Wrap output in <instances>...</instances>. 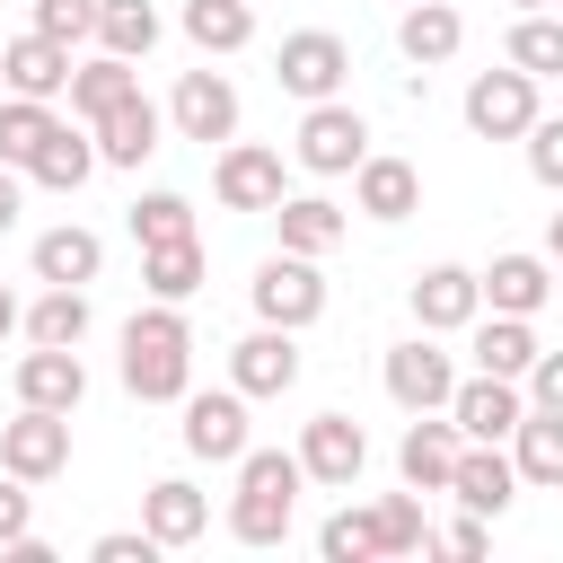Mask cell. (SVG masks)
<instances>
[{"label":"cell","mask_w":563,"mask_h":563,"mask_svg":"<svg viewBox=\"0 0 563 563\" xmlns=\"http://www.w3.org/2000/svg\"><path fill=\"white\" fill-rule=\"evenodd\" d=\"M123 387L141 405H185V387H194V325L176 317V299H150L123 325Z\"/></svg>","instance_id":"obj_1"},{"label":"cell","mask_w":563,"mask_h":563,"mask_svg":"<svg viewBox=\"0 0 563 563\" xmlns=\"http://www.w3.org/2000/svg\"><path fill=\"white\" fill-rule=\"evenodd\" d=\"M299 484H308L299 449H255V440H246V457H238V501H229V537H238V545H282V537H290V510H299Z\"/></svg>","instance_id":"obj_2"},{"label":"cell","mask_w":563,"mask_h":563,"mask_svg":"<svg viewBox=\"0 0 563 563\" xmlns=\"http://www.w3.org/2000/svg\"><path fill=\"white\" fill-rule=\"evenodd\" d=\"M0 466L18 484H53L70 466V413H44V405H18V422H0Z\"/></svg>","instance_id":"obj_3"},{"label":"cell","mask_w":563,"mask_h":563,"mask_svg":"<svg viewBox=\"0 0 563 563\" xmlns=\"http://www.w3.org/2000/svg\"><path fill=\"white\" fill-rule=\"evenodd\" d=\"M537 123V79L528 70H475L466 79V132L475 141H519Z\"/></svg>","instance_id":"obj_4"},{"label":"cell","mask_w":563,"mask_h":563,"mask_svg":"<svg viewBox=\"0 0 563 563\" xmlns=\"http://www.w3.org/2000/svg\"><path fill=\"white\" fill-rule=\"evenodd\" d=\"M361 158H369V123H361L343 97H317L308 123H299V167H308V176H352Z\"/></svg>","instance_id":"obj_5"},{"label":"cell","mask_w":563,"mask_h":563,"mask_svg":"<svg viewBox=\"0 0 563 563\" xmlns=\"http://www.w3.org/2000/svg\"><path fill=\"white\" fill-rule=\"evenodd\" d=\"M255 317H264V325H290V334H299V325H317V317H325L317 255H290V246H282V255L255 273Z\"/></svg>","instance_id":"obj_6"},{"label":"cell","mask_w":563,"mask_h":563,"mask_svg":"<svg viewBox=\"0 0 563 563\" xmlns=\"http://www.w3.org/2000/svg\"><path fill=\"white\" fill-rule=\"evenodd\" d=\"M273 79L290 88V97H334L343 79H352V44L343 35H325V26H308V35H282V53H273Z\"/></svg>","instance_id":"obj_7"},{"label":"cell","mask_w":563,"mask_h":563,"mask_svg":"<svg viewBox=\"0 0 563 563\" xmlns=\"http://www.w3.org/2000/svg\"><path fill=\"white\" fill-rule=\"evenodd\" d=\"M519 413H528L519 378L475 369V378H457V387H449V422H457V440H510V431H519Z\"/></svg>","instance_id":"obj_8"},{"label":"cell","mask_w":563,"mask_h":563,"mask_svg":"<svg viewBox=\"0 0 563 563\" xmlns=\"http://www.w3.org/2000/svg\"><path fill=\"white\" fill-rule=\"evenodd\" d=\"M229 387H238V396H290V387H299V343H290V325H255L246 343H229Z\"/></svg>","instance_id":"obj_9"},{"label":"cell","mask_w":563,"mask_h":563,"mask_svg":"<svg viewBox=\"0 0 563 563\" xmlns=\"http://www.w3.org/2000/svg\"><path fill=\"white\" fill-rule=\"evenodd\" d=\"M299 466H308V484L352 493V475L369 466V431H361L352 413H317V422L299 431Z\"/></svg>","instance_id":"obj_10"},{"label":"cell","mask_w":563,"mask_h":563,"mask_svg":"<svg viewBox=\"0 0 563 563\" xmlns=\"http://www.w3.org/2000/svg\"><path fill=\"white\" fill-rule=\"evenodd\" d=\"M167 123H176L185 141H202V150H211V141H229V132H238V88H229L220 70H185V79H176V97H167Z\"/></svg>","instance_id":"obj_11"},{"label":"cell","mask_w":563,"mask_h":563,"mask_svg":"<svg viewBox=\"0 0 563 563\" xmlns=\"http://www.w3.org/2000/svg\"><path fill=\"white\" fill-rule=\"evenodd\" d=\"M449 387H457V369H449V352H431V334L387 352V396L405 413H449Z\"/></svg>","instance_id":"obj_12"},{"label":"cell","mask_w":563,"mask_h":563,"mask_svg":"<svg viewBox=\"0 0 563 563\" xmlns=\"http://www.w3.org/2000/svg\"><path fill=\"white\" fill-rule=\"evenodd\" d=\"M185 449L211 457V466H238L246 457V396L220 387V396H194L185 387Z\"/></svg>","instance_id":"obj_13"},{"label":"cell","mask_w":563,"mask_h":563,"mask_svg":"<svg viewBox=\"0 0 563 563\" xmlns=\"http://www.w3.org/2000/svg\"><path fill=\"white\" fill-rule=\"evenodd\" d=\"M211 185H220L229 211H273V202H282V150H264V141H229L220 167H211Z\"/></svg>","instance_id":"obj_14"},{"label":"cell","mask_w":563,"mask_h":563,"mask_svg":"<svg viewBox=\"0 0 563 563\" xmlns=\"http://www.w3.org/2000/svg\"><path fill=\"white\" fill-rule=\"evenodd\" d=\"M150 150H167V114L150 97H123L97 114V167H141Z\"/></svg>","instance_id":"obj_15"},{"label":"cell","mask_w":563,"mask_h":563,"mask_svg":"<svg viewBox=\"0 0 563 563\" xmlns=\"http://www.w3.org/2000/svg\"><path fill=\"white\" fill-rule=\"evenodd\" d=\"M475 317H484V290H475L466 264H431V273L413 282V325H422V334H457V325H475Z\"/></svg>","instance_id":"obj_16"},{"label":"cell","mask_w":563,"mask_h":563,"mask_svg":"<svg viewBox=\"0 0 563 563\" xmlns=\"http://www.w3.org/2000/svg\"><path fill=\"white\" fill-rule=\"evenodd\" d=\"M79 396H88V369H79V352H70V343H35V352L18 361V405L79 413Z\"/></svg>","instance_id":"obj_17"},{"label":"cell","mask_w":563,"mask_h":563,"mask_svg":"<svg viewBox=\"0 0 563 563\" xmlns=\"http://www.w3.org/2000/svg\"><path fill=\"white\" fill-rule=\"evenodd\" d=\"M449 493H457L475 519H501V510H510V493H519V466L501 457V440H466V449H457Z\"/></svg>","instance_id":"obj_18"},{"label":"cell","mask_w":563,"mask_h":563,"mask_svg":"<svg viewBox=\"0 0 563 563\" xmlns=\"http://www.w3.org/2000/svg\"><path fill=\"white\" fill-rule=\"evenodd\" d=\"M352 202L369 211V220H413L422 211V176H413V158H361L352 167Z\"/></svg>","instance_id":"obj_19"},{"label":"cell","mask_w":563,"mask_h":563,"mask_svg":"<svg viewBox=\"0 0 563 563\" xmlns=\"http://www.w3.org/2000/svg\"><path fill=\"white\" fill-rule=\"evenodd\" d=\"M457 422H431V413H413V431H405V449H396V475L413 484V493H449V475H457Z\"/></svg>","instance_id":"obj_20"},{"label":"cell","mask_w":563,"mask_h":563,"mask_svg":"<svg viewBox=\"0 0 563 563\" xmlns=\"http://www.w3.org/2000/svg\"><path fill=\"white\" fill-rule=\"evenodd\" d=\"M0 79H9V97H62L70 88V44H53V35H18L9 53H0Z\"/></svg>","instance_id":"obj_21"},{"label":"cell","mask_w":563,"mask_h":563,"mask_svg":"<svg viewBox=\"0 0 563 563\" xmlns=\"http://www.w3.org/2000/svg\"><path fill=\"white\" fill-rule=\"evenodd\" d=\"M141 528H150L158 545H194V537L211 528V501H202L185 475H167V484H150V493H141Z\"/></svg>","instance_id":"obj_22"},{"label":"cell","mask_w":563,"mask_h":563,"mask_svg":"<svg viewBox=\"0 0 563 563\" xmlns=\"http://www.w3.org/2000/svg\"><path fill=\"white\" fill-rule=\"evenodd\" d=\"M273 220H282V246H290V255H334V246H343V229H352L325 194H282V202H273Z\"/></svg>","instance_id":"obj_23"},{"label":"cell","mask_w":563,"mask_h":563,"mask_svg":"<svg viewBox=\"0 0 563 563\" xmlns=\"http://www.w3.org/2000/svg\"><path fill=\"white\" fill-rule=\"evenodd\" d=\"M475 290H484L501 317H537V308L554 299V273H545L537 255H493V273H475Z\"/></svg>","instance_id":"obj_24"},{"label":"cell","mask_w":563,"mask_h":563,"mask_svg":"<svg viewBox=\"0 0 563 563\" xmlns=\"http://www.w3.org/2000/svg\"><path fill=\"white\" fill-rule=\"evenodd\" d=\"M510 466H519V484H545V493H563V413H519V431H510Z\"/></svg>","instance_id":"obj_25"},{"label":"cell","mask_w":563,"mask_h":563,"mask_svg":"<svg viewBox=\"0 0 563 563\" xmlns=\"http://www.w3.org/2000/svg\"><path fill=\"white\" fill-rule=\"evenodd\" d=\"M26 176H35V185H53V194H79V185L97 176V132L79 141L70 123H53V132H44V150L26 158Z\"/></svg>","instance_id":"obj_26"},{"label":"cell","mask_w":563,"mask_h":563,"mask_svg":"<svg viewBox=\"0 0 563 563\" xmlns=\"http://www.w3.org/2000/svg\"><path fill=\"white\" fill-rule=\"evenodd\" d=\"M396 44H405V62H413V70H431V62H449V53L466 44V26H457V9H449V0H413V9H405V26H396Z\"/></svg>","instance_id":"obj_27"},{"label":"cell","mask_w":563,"mask_h":563,"mask_svg":"<svg viewBox=\"0 0 563 563\" xmlns=\"http://www.w3.org/2000/svg\"><path fill=\"white\" fill-rule=\"evenodd\" d=\"M18 325H26V343H70V352H79V334H88V290H79V282H44V299H35Z\"/></svg>","instance_id":"obj_28"},{"label":"cell","mask_w":563,"mask_h":563,"mask_svg":"<svg viewBox=\"0 0 563 563\" xmlns=\"http://www.w3.org/2000/svg\"><path fill=\"white\" fill-rule=\"evenodd\" d=\"M537 352H545V343L528 334V317H501V308H493V317L475 325V369H493V378H528Z\"/></svg>","instance_id":"obj_29"},{"label":"cell","mask_w":563,"mask_h":563,"mask_svg":"<svg viewBox=\"0 0 563 563\" xmlns=\"http://www.w3.org/2000/svg\"><path fill=\"white\" fill-rule=\"evenodd\" d=\"M97 264H106L97 229H44L35 238V282H97Z\"/></svg>","instance_id":"obj_30"},{"label":"cell","mask_w":563,"mask_h":563,"mask_svg":"<svg viewBox=\"0 0 563 563\" xmlns=\"http://www.w3.org/2000/svg\"><path fill=\"white\" fill-rule=\"evenodd\" d=\"M141 290L185 308V299L202 290V246H194V238H176V246H141Z\"/></svg>","instance_id":"obj_31"},{"label":"cell","mask_w":563,"mask_h":563,"mask_svg":"<svg viewBox=\"0 0 563 563\" xmlns=\"http://www.w3.org/2000/svg\"><path fill=\"white\" fill-rule=\"evenodd\" d=\"M123 97H141V79H132V62H123V53H97V62H79V70H70V106H79L88 123H97L106 106H123Z\"/></svg>","instance_id":"obj_32"},{"label":"cell","mask_w":563,"mask_h":563,"mask_svg":"<svg viewBox=\"0 0 563 563\" xmlns=\"http://www.w3.org/2000/svg\"><path fill=\"white\" fill-rule=\"evenodd\" d=\"M97 44L123 53V62H150V44H158V9H150V0H97Z\"/></svg>","instance_id":"obj_33"},{"label":"cell","mask_w":563,"mask_h":563,"mask_svg":"<svg viewBox=\"0 0 563 563\" xmlns=\"http://www.w3.org/2000/svg\"><path fill=\"white\" fill-rule=\"evenodd\" d=\"M185 35H194L202 53H238V44L255 35V9H246V0H185Z\"/></svg>","instance_id":"obj_34"},{"label":"cell","mask_w":563,"mask_h":563,"mask_svg":"<svg viewBox=\"0 0 563 563\" xmlns=\"http://www.w3.org/2000/svg\"><path fill=\"white\" fill-rule=\"evenodd\" d=\"M510 70H528V79H563V18L528 9V18L510 26Z\"/></svg>","instance_id":"obj_35"},{"label":"cell","mask_w":563,"mask_h":563,"mask_svg":"<svg viewBox=\"0 0 563 563\" xmlns=\"http://www.w3.org/2000/svg\"><path fill=\"white\" fill-rule=\"evenodd\" d=\"M44 132H53V106H44V97H9V106H0V167L26 176V158L44 150Z\"/></svg>","instance_id":"obj_36"},{"label":"cell","mask_w":563,"mask_h":563,"mask_svg":"<svg viewBox=\"0 0 563 563\" xmlns=\"http://www.w3.org/2000/svg\"><path fill=\"white\" fill-rule=\"evenodd\" d=\"M369 519H378V554H422V545H431V519H422L413 484H405V493H387Z\"/></svg>","instance_id":"obj_37"},{"label":"cell","mask_w":563,"mask_h":563,"mask_svg":"<svg viewBox=\"0 0 563 563\" xmlns=\"http://www.w3.org/2000/svg\"><path fill=\"white\" fill-rule=\"evenodd\" d=\"M132 238H141V246L194 238V202H185V194H141V202H132Z\"/></svg>","instance_id":"obj_38"},{"label":"cell","mask_w":563,"mask_h":563,"mask_svg":"<svg viewBox=\"0 0 563 563\" xmlns=\"http://www.w3.org/2000/svg\"><path fill=\"white\" fill-rule=\"evenodd\" d=\"M317 554H325V563H378V519H369V510H334V519L317 528Z\"/></svg>","instance_id":"obj_39"},{"label":"cell","mask_w":563,"mask_h":563,"mask_svg":"<svg viewBox=\"0 0 563 563\" xmlns=\"http://www.w3.org/2000/svg\"><path fill=\"white\" fill-rule=\"evenodd\" d=\"M519 141H528V176H537L545 194H563V114H537Z\"/></svg>","instance_id":"obj_40"},{"label":"cell","mask_w":563,"mask_h":563,"mask_svg":"<svg viewBox=\"0 0 563 563\" xmlns=\"http://www.w3.org/2000/svg\"><path fill=\"white\" fill-rule=\"evenodd\" d=\"M35 35H53V44L97 35V0H35Z\"/></svg>","instance_id":"obj_41"},{"label":"cell","mask_w":563,"mask_h":563,"mask_svg":"<svg viewBox=\"0 0 563 563\" xmlns=\"http://www.w3.org/2000/svg\"><path fill=\"white\" fill-rule=\"evenodd\" d=\"M528 405L537 413H563V352H537L528 361Z\"/></svg>","instance_id":"obj_42"},{"label":"cell","mask_w":563,"mask_h":563,"mask_svg":"<svg viewBox=\"0 0 563 563\" xmlns=\"http://www.w3.org/2000/svg\"><path fill=\"white\" fill-rule=\"evenodd\" d=\"M26 528H35V501H26V484L0 466V545H18Z\"/></svg>","instance_id":"obj_43"},{"label":"cell","mask_w":563,"mask_h":563,"mask_svg":"<svg viewBox=\"0 0 563 563\" xmlns=\"http://www.w3.org/2000/svg\"><path fill=\"white\" fill-rule=\"evenodd\" d=\"M88 554H97V563H150V554H158V537H150V528H141V537H123V528H114V537H97Z\"/></svg>","instance_id":"obj_44"},{"label":"cell","mask_w":563,"mask_h":563,"mask_svg":"<svg viewBox=\"0 0 563 563\" xmlns=\"http://www.w3.org/2000/svg\"><path fill=\"white\" fill-rule=\"evenodd\" d=\"M431 545H440V554H484V519L466 510V519H457V528H440Z\"/></svg>","instance_id":"obj_45"},{"label":"cell","mask_w":563,"mask_h":563,"mask_svg":"<svg viewBox=\"0 0 563 563\" xmlns=\"http://www.w3.org/2000/svg\"><path fill=\"white\" fill-rule=\"evenodd\" d=\"M18 202H26V194H18V167H0V238L18 229Z\"/></svg>","instance_id":"obj_46"},{"label":"cell","mask_w":563,"mask_h":563,"mask_svg":"<svg viewBox=\"0 0 563 563\" xmlns=\"http://www.w3.org/2000/svg\"><path fill=\"white\" fill-rule=\"evenodd\" d=\"M0 334H18V299L9 290H0Z\"/></svg>","instance_id":"obj_47"},{"label":"cell","mask_w":563,"mask_h":563,"mask_svg":"<svg viewBox=\"0 0 563 563\" xmlns=\"http://www.w3.org/2000/svg\"><path fill=\"white\" fill-rule=\"evenodd\" d=\"M545 246H554V264H563V211H554V229H545Z\"/></svg>","instance_id":"obj_48"},{"label":"cell","mask_w":563,"mask_h":563,"mask_svg":"<svg viewBox=\"0 0 563 563\" xmlns=\"http://www.w3.org/2000/svg\"><path fill=\"white\" fill-rule=\"evenodd\" d=\"M519 9H545V0H519Z\"/></svg>","instance_id":"obj_49"},{"label":"cell","mask_w":563,"mask_h":563,"mask_svg":"<svg viewBox=\"0 0 563 563\" xmlns=\"http://www.w3.org/2000/svg\"><path fill=\"white\" fill-rule=\"evenodd\" d=\"M554 290H563V273H554Z\"/></svg>","instance_id":"obj_50"},{"label":"cell","mask_w":563,"mask_h":563,"mask_svg":"<svg viewBox=\"0 0 563 563\" xmlns=\"http://www.w3.org/2000/svg\"><path fill=\"white\" fill-rule=\"evenodd\" d=\"M405 9H413V0H405Z\"/></svg>","instance_id":"obj_51"}]
</instances>
